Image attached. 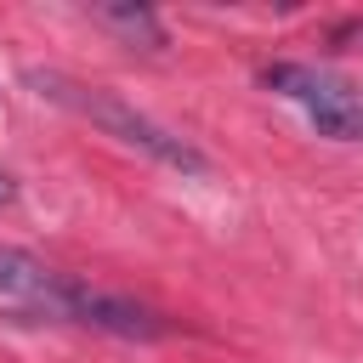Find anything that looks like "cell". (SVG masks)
I'll return each mask as SVG.
<instances>
[{
  "instance_id": "obj_1",
  "label": "cell",
  "mask_w": 363,
  "mask_h": 363,
  "mask_svg": "<svg viewBox=\"0 0 363 363\" xmlns=\"http://www.w3.org/2000/svg\"><path fill=\"white\" fill-rule=\"evenodd\" d=\"M28 85L40 91V96H51V102H62V108H74V113H85L91 125H102L108 136H119L125 147H136V153H147V159H159V164H170V170H182V176H204L210 164H204V153L193 147V142H182L176 130H164L159 119H147V113H136L130 102H119L113 91H96V85H79V79H68V74H57V68H34L28 74Z\"/></svg>"
},
{
  "instance_id": "obj_2",
  "label": "cell",
  "mask_w": 363,
  "mask_h": 363,
  "mask_svg": "<svg viewBox=\"0 0 363 363\" xmlns=\"http://www.w3.org/2000/svg\"><path fill=\"white\" fill-rule=\"evenodd\" d=\"M261 79H267L278 96L301 102L306 119H312L323 136H335V142H363V91H357V85H346V79H335V74H323V68H306V62H272V68H261Z\"/></svg>"
},
{
  "instance_id": "obj_3",
  "label": "cell",
  "mask_w": 363,
  "mask_h": 363,
  "mask_svg": "<svg viewBox=\"0 0 363 363\" xmlns=\"http://www.w3.org/2000/svg\"><path fill=\"white\" fill-rule=\"evenodd\" d=\"M62 318L91 323V329H108V335H125V340H153V335H164V323H159L147 306H136V301H125V295H108V289H91V284H79V278L68 284Z\"/></svg>"
},
{
  "instance_id": "obj_4",
  "label": "cell",
  "mask_w": 363,
  "mask_h": 363,
  "mask_svg": "<svg viewBox=\"0 0 363 363\" xmlns=\"http://www.w3.org/2000/svg\"><path fill=\"white\" fill-rule=\"evenodd\" d=\"M68 284H74V278L51 272V267H45V261H34L28 250H11V244H0V301L40 306V312H57V318H62Z\"/></svg>"
},
{
  "instance_id": "obj_5",
  "label": "cell",
  "mask_w": 363,
  "mask_h": 363,
  "mask_svg": "<svg viewBox=\"0 0 363 363\" xmlns=\"http://www.w3.org/2000/svg\"><path fill=\"white\" fill-rule=\"evenodd\" d=\"M91 17H96L102 28H113L119 40L142 45V51H164V23H159L147 6H96Z\"/></svg>"
}]
</instances>
